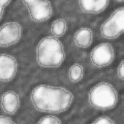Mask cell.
Segmentation results:
<instances>
[{"mask_svg":"<svg viewBox=\"0 0 124 124\" xmlns=\"http://www.w3.org/2000/svg\"><path fill=\"white\" fill-rule=\"evenodd\" d=\"M29 98L37 111L53 114L67 111L75 100L73 92L68 88L46 83L35 85L30 91Z\"/></svg>","mask_w":124,"mask_h":124,"instance_id":"cell-1","label":"cell"},{"mask_svg":"<svg viewBox=\"0 0 124 124\" xmlns=\"http://www.w3.org/2000/svg\"><path fill=\"white\" fill-rule=\"evenodd\" d=\"M65 59V46L59 38L47 35L38 41L35 47V60L40 67L46 69L59 68Z\"/></svg>","mask_w":124,"mask_h":124,"instance_id":"cell-2","label":"cell"},{"mask_svg":"<svg viewBox=\"0 0 124 124\" xmlns=\"http://www.w3.org/2000/svg\"><path fill=\"white\" fill-rule=\"evenodd\" d=\"M87 100L89 105L98 110H110L117 106L119 94L110 82L100 81L90 88Z\"/></svg>","mask_w":124,"mask_h":124,"instance_id":"cell-3","label":"cell"},{"mask_svg":"<svg viewBox=\"0 0 124 124\" xmlns=\"http://www.w3.org/2000/svg\"><path fill=\"white\" fill-rule=\"evenodd\" d=\"M124 30V8H116L100 26V34L106 40H116Z\"/></svg>","mask_w":124,"mask_h":124,"instance_id":"cell-4","label":"cell"},{"mask_svg":"<svg viewBox=\"0 0 124 124\" xmlns=\"http://www.w3.org/2000/svg\"><path fill=\"white\" fill-rule=\"evenodd\" d=\"M115 58V50L108 42H102L94 46L89 52V60L96 68H106L109 66Z\"/></svg>","mask_w":124,"mask_h":124,"instance_id":"cell-5","label":"cell"},{"mask_svg":"<svg viewBox=\"0 0 124 124\" xmlns=\"http://www.w3.org/2000/svg\"><path fill=\"white\" fill-rule=\"evenodd\" d=\"M23 36L22 25L16 20H9L0 25V47L17 45Z\"/></svg>","mask_w":124,"mask_h":124,"instance_id":"cell-6","label":"cell"},{"mask_svg":"<svg viewBox=\"0 0 124 124\" xmlns=\"http://www.w3.org/2000/svg\"><path fill=\"white\" fill-rule=\"evenodd\" d=\"M26 8L29 17L36 23L46 22L53 15V6L49 0H35Z\"/></svg>","mask_w":124,"mask_h":124,"instance_id":"cell-7","label":"cell"},{"mask_svg":"<svg viewBox=\"0 0 124 124\" xmlns=\"http://www.w3.org/2000/svg\"><path fill=\"white\" fill-rule=\"evenodd\" d=\"M17 71V59L12 54L0 53V82H10L14 80Z\"/></svg>","mask_w":124,"mask_h":124,"instance_id":"cell-8","label":"cell"},{"mask_svg":"<svg viewBox=\"0 0 124 124\" xmlns=\"http://www.w3.org/2000/svg\"><path fill=\"white\" fill-rule=\"evenodd\" d=\"M20 104L21 101L19 94L13 89L4 91L0 96V108L5 114H16L20 108Z\"/></svg>","mask_w":124,"mask_h":124,"instance_id":"cell-9","label":"cell"},{"mask_svg":"<svg viewBox=\"0 0 124 124\" xmlns=\"http://www.w3.org/2000/svg\"><path fill=\"white\" fill-rule=\"evenodd\" d=\"M94 40L93 30L88 26H81L78 28L73 35V42L75 46L80 49L89 48Z\"/></svg>","mask_w":124,"mask_h":124,"instance_id":"cell-10","label":"cell"},{"mask_svg":"<svg viewBox=\"0 0 124 124\" xmlns=\"http://www.w3.org/2000/svg\"><path fill=\"white\" fill-rule=\"evenodd\" d=\"M110 0H78L80 10L89 15H99L107 10Z\"/></svg>","mask_w":124,"mask_h":124,"instance_id":"cell-11","label":"cell"},{"mask_svg":"<svg viewBox=\"0 0 124 124\" xmlns=\"http://www.w3.org/2000/svg\"><path fill=\"white\" fill-rule=\"evenodd\" d=\"M85 75V69L83 65L79 62H74L68 70L69 80L73 83H78L81 81Z\"/></svg>","mask_w":124,"mask_h":124,"instance_id":"cell-12","label":"cell"},{"mask_svg":"<svg viewBox=\"0 0 124 124\" xmlns=\"http://www.w3.org/2000/svg\"><path fill=\"white\" fill-rule=\"evenodd\" d=\"M49 31H50L51 35H53L57 38H61L68 31V23L64 18L57 17L51 21L50 26H49Z\"/></svg>","mask_w":124,"mask_h":124,"instance_id":"cell-13","label":"cell"},{"mask_svg":"<svg viewBox=\"0 0 124 124\" xmlns=\"http://www.w3.org/2000/svg\"><path fill=\"white\" fill-rule=\"evenodd\" d=\"M37 123H41V124H60V123H62V119L59 116H57V114L46 113V115L41 116L37 120Z\"/></svg>","mask_w":124,"mask_h":124,"instance_id":"cell-14","label":"cell"},{"mask_svg":"<svg viewBox=\"0 0 124 124\" xmlns=\"http://www.w3.org/2000/svg\"><path fill=\"white\" fill-rule=\"evenodd\" d=\"M92 123L94 124H114L115 121L108 115H100L97 116L94 120H92Z\"/></svg>","mask_w":124,"mask_h":124,"instance_id":"cell-15","label":"cell"},{"mask_svg":"<svg viewBox=\"0 0 124 124\" xmlns=\"http://www.w3.org/2000/svg\"><path fill=\"white\" fill-rule=\"evenodd\" d=\"M116 76L120 80L124 79V64H123V59H121L116 67Z\"/></svg>","mask_w":124,"mask_h":124,"instance_id":"cell-16","label":"cell"},{"mask_svg":"<svg viewBox=\"0 0 124 124\" xmlns=\"http://www.w3.org/2000/svg\"><path fill=\"white\" fill-rule=\"evenodd\" d=\"M16 121L8 114H0V124H14Z\"/></svg>","mask_w":124,"mask_h":124,"instance_id":"cell-17","label":"cell"},{"mask_svg":"<svg viewBox=\"0 0 124 124\" xmlns=\"http://www.w3.org/2000/svg\"><path fill=\"white\" fill-rule=\"evenodd\" d=\"M12 2V0H0V5L3 6V7H7L10 5V3Z\"/></svg>","mask_w":124,"mask_h":124,"instance_id":"cell-18","label":"cell"},{"mask_svg":"<svg viewBox=\"0 0 124 124\" xmlns=\"http://www.w3.org/2000/svg\"><path fill=\"white\" fill-rule=\"evenodd\" d=\"M5 7H3V6H1L0 5V20L3 18V16H4V14H5Z\"/></svg>","mask_w":124,"mask_h":124,"instance_id":"cell-19","label":"cell"},{"mask_svg":"<svg viewBox=\"0 0 124 124\" xmlns=\"http://www.w3.org/2000/svg\"><path fill=\"white\" fill-rule=\"evenodd\" d=\"M34 1H35V0H21V2H22L26 7H27L28 5H30L32 2H34Z\"/></svg>","mask_w":124,"mask_h":124,"instance_id":"cell-20","label":"cell"},{"mask_svg":"<svg viewBox=\"0 0 124 124\" xmlns=\"http://www.w3.org/2000/svg\"><path fill=\"white\" fill-rule=\"evenodd\" d=\"M123 1H124V0H116V2H117V3H122Z\"/></svg>","mask_w":124,"mask_h":124,"instance_id":"cell-21","label":"cell"}]
</instances>
